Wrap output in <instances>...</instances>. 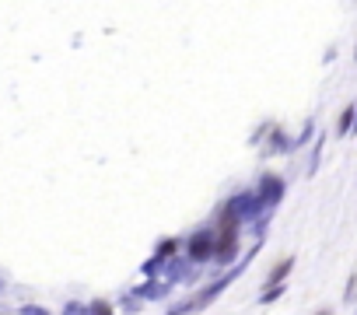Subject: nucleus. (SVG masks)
<instances>
[{"mask_svg": "<svg viewBox=\"0 0 357 315\" xmlns=\"http://www.w3.org/2000/svg\"><path fill=\"white\" fill-rule=\"evenodd\" d=\"M25 315H46V312H43V308H36V305H29V308H25Z\"/></svg>", "mask_w": 357, "mask_h": 315, "instance_id": "7", "label": "nucleus"}, {"mask_svg": "<svg viewBox=\"0 0 357 315\" xmlns=\"http://www.w3.org/2000/svg\"><path fill=\"white\" fill-rule=\"evenodd\" d=\"M91 315H112V305H105V301H95V305H91Z\"/></svg>", "mask_w": 357, "mask_h": 315, "instance_id": "5", "label": "nucleus"}, {"mask_svg": "<svg viewBox=\"0 0 357 315\" xmlns=\"http://www.w3.org/2000/svg\"><path fill=\"white\" fill-rule=\"evenodd\" d=\"M354 119H357V105H347V109H343V116H340V123H336V133H340V137H347V133H350V126H354Z\"/></svg>", "mask_w": 357, "mask_h": 315, "instance_id": "3", "label": "nucleus"}, {"mask_svg": "<svg viewBox=\"0 0 357 315\" xmlns=\"http://www.w3.org/2000/svg\"><path fill=\"white\" fill-rule=\"evenodd\" d=\"M172 249H175V242H165V245L158 249V256H172Z\"/></svg>", "mask_w": 357, "mask_h": 315, "instance_id": "6", "label": "nucleus"}, {"mask_svg": "<svg viewBox=\"0 0 357 315\" xmlns=\"http://www.w3.org/2000/svg\"><path fill=\"white\" fill-rule=\"evenodd\" d=\"M284 197V179L280 176H263V203H277Z\"/></svg>", "mask_w": 357, "mask_h": 315, "instance_id": "2", "label": "nucleus"}, {"mask_svg": "<svg viewBox=\"0 0 357 315\" xmlns=\"http://www.w3.org/2000/svg\"><path fill=\"white\" fill-rule=\"evenodd\" d=\"M214 249H218V231H200V235H193V238H190V245H186L190 259H197V263L211 259V256H214Z\"/></svg>", "mask_w": 357, "mask_h": 315, "instance_id": "1", "label": "nucleus"}, {"mask_svg": "<svg viewBox=\"0 0 357 315\" xmlns=\"http://www.w3.org/2000/svg\"><path fill=\"white\" fill-rule=\"evenodd\" d=\"M315 315H333V312H329V308H322V312H315Z\"/></svg>", "mask_w": 357, "mask_h": 315, "instance_id": "8", "label": "nucleus"}, {"mask_svg": "<svg viewBox=\"0 0 357 315\" xmlns=\"http://www.w3.org/2000/svg\"><path fill=\"white\" fill-rule=\"evenodd\" d=\"M291 266H294V259H291V256H287V259H280V263L270 270V280H284V277L291 273Z\"/></svg>", "mask_w": 357, "mask_h": 315, "instance_id": "4", "label": "nucleus"}]
</instances>
